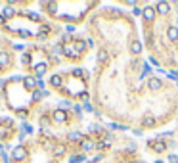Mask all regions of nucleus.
I'll list each match as a JSON object with an SVG mask.
<instances>
[{
	"instance_id": "14",
	"label": "nucleus",
	"mask_w": 178,
	"mask_h": 163,
	"mask_svg": "<svg viewBox=\"0 0 178 163\" xmlns=\"http://www.w3.org/2000/svg\"><path fill=\"white\" fill-rule=\"evenodd\" d=\"M35 71H36V75H42V73L46 71V64H38L35 67Z\"/></svg>"
},
{
	"instance_id": "8",
	"label": "nucleus",
	"mask_w": 178,
	"mask_h": 163,
	"mask_svg": "<svg viewBox=\"0 0 178 163\" xmlns=\"http://www.w3.org/2000/svg\"><path fill=\"white\" fill-rule=\"evenodd\" d=\"M153 125H155L153 115H146V117H144V127H153Z\"/></svg>"
},
{
	"instance_id": "13",
	"label": "nucleus",
	"mask_w": 178,
	"mask_h": 163,
	"mask_svg": "<svg viewBox=\"0 0 178 163\" xmlns=\"http://www.w3.org/2000/svg\"><path fill=\"white\" fill-rule=\"evenodd\" d=\"M81 146H82V150H86V152H88V150H94V144H92L90 140H82Z\"/></svg>"
},
{
	"instance_id": "21",
	"label": "nucleus",
	"mask_w": 178,
	"mask_h": 163,
	"mask_svg": "<svg viewBox=\"0 0 178 163\" xmlns=\"http://www.w3.org/2000/svg\"><path fill=\"white\" fill-rule=\"evenodd\" d=\"M155 150H157V152H163V150H165V144H163V142H157V144H155Z\"/></svg>"
},
{
	"instance_id": "16",
	"label": "nucleus",
	"mask_w": 178,
	"mask_h": 163,
	"mask_svg": "<svg viewBox=\"0 0 178 163\" xmlns=\"http://www.w3.org/2000/svg\"><path fill=\"white\" fill-rule=\"evenodd\" d=\"M81 138H82V134H81V133H69V140L77 142V140H81Z\"/></svg>"
},
{
	"instance_id": "19",
	"label": "nucleus",
	"mask_w": 178,
	"mask_h": 163,
	"mask_svg": "<svg viewBox=\"0 0 178 163\" xmlns=\"http://www.w3.org/2000/svg\"><path fill=\"white\" fill-rule=\"evenodd\" d=\"M54 154H56V155H63V154H65V148H63V146H57V148L54 150Z\"/></svg>"
},
{
	"instance_id": "24",
	"label": "nucleus",
	"mask_w": 178,
	"mask_h": 163,
	"mask_svg": "<svg viewBox=\"0 0 178 163\" xmlns=\"http://www.w3.org/2000/svg\"><path fill=\"white\" fill-rule=\"evenodd\" d=\"M169 161H172V163H178V157H176V155H170V157H169Z\"/></svg>"
},
{
	"instance_id": "1",
	"label": "nucleus",
	"mask_w": 178,
	"mask_h": 163,
	"mask_svg": "<svg viewBox=\"0 0 178 163\" xmlns=\"http://www.w3.org/2000/svg\"><path fill=\"white\" fill-rule=\"evenodd\" d=\"M12 157H14L15 161H21V159H25V157H27V150H25L23 146H17V148H14Z\"/></svg>"
},
{
	"instance_id": "17",
	"label": "nucleus",
	"mask_w": 178,
	"mask_h": 163,
	"mask_svg": "<svg viewBox=\"0 0 178 163\" xmlns=\"http://www.w3.org/2000/svg\"><path fill=\"white\" fill-rule=\"evenodd\" d=\"M106 60H107V52L100 50V52H98V61H106Z\"/></svg>"
},
{
	"instance_id": "12",
	"label": "nucleus",
	"mask_w": 178,
	"mask_h": 163,
	"mask_svg": "<svg viewBox=\"0 0 178 163\" xmlns=\"http://www.w3.org/2000/svg\"><path fill=\"white\" fill-rule=\"evenodd\" d=\"M10 64V58H8V54H0V67H4V65H8Z\"/></svg>"
},
{
	"instance_id": "10",
	"label": "nucleus",
	"mask_w": 178,
	"mask_h": 163,
	"mask_svg": "<svg viewBox=\"0 0 178 163\" xmlns=\"http://www.w3.org/2000/svg\"><path fill=\"white\" fill-rule=\"evenodd\" d=\"M14 14H15V10H14L12 6H6V8L2 10V15H4V17H12Z\"/></svg>"
},
{
	"instance_id": "11",
	"label": "nucleus",
	"mask_w": 178,
	"mask_h": 163,
	"mask_svg": "<svg viewBox=\"0 0 178 163\" xmlns=\"http://www.w3.org/2000/svg\"><path fill=\"white\" fill-rule=\"evenodd\" d=\"M50 85H52V86H60V85H61V77H60V75H52Z\"/></svg>"
},
{
	"instance_id": "3",
	"label": "nucleus",
	"mask_w": 178,
	"mask_h": 163,
	"mask_svg": "<svg viewBox=\"0 0 178 163\" xmlns=\"http://www.w3.org/2000/svg\"><path fill=\"white\" fill-rule=\"evenodd\" d=\"M167 35H169V40H178V29L174 25H170V27L167 29Z\"/></svg>"
},
{
	"instance_id": "25",
	"label": "nucleus",
	"mask_w": 178,
	"mask_h": 163,
	"mask_svg": "<svg viewBox=\"0 0 178 163\" xmlns=\"http://www.w3.org/2000/svg\"><path fill=\"white\" fill-rule=\"evenodd\" d=\"M4 23H6V17H4V15L0 14V25H4Z\"/></svg>"
},
{
	"instance_id": "15",
	"label": "nucleus",
	"mask_w": 178,
	"mask_h": 163,
	"mask_svg": "<svg viewBox=\"0 0 178 163\" xmlns=\"http://www.w3.org/2000/svg\"><path fill=\"white\" fill-rule=\"evenodd\" d=\"M63 54H65V56H71V58H73V56H77V52L73 50L71 46H65V48H63Z\"/></svg>"
},
{
	"instance_id": "2",
	"label": "nucleus",
	"mask_w": 178,
	"mask_h": 163,
	"mask_svg": "<svg viewBox=\"0 0 178 163\" xmlns=\"http://www.w3.org/2000/svg\"><path fill=\"white\" fill-rule=\"evenodd\" d=\"M142 15H144V21L151 23V21H153V17H155V10L149 8V6H146V8L142 10Z\"/></svg>"
},
{
	"instance_id": "23",
	"label": "nucleus",
	"mask_w": 178,
	"mask_h": 163,
	"mask_svg": "<svg viewBox=\"0 0 178 163\" xmlns=\"http://www.w3.org/2000/svg\"><path fill=\"white\" fill-rule=\"evenodd\" d=\"M29 17L33 19V21H38V19H40V17H38V14H29Z\"/></svg>"
},
{
	"instance_id": "22",
	"label": "nucleus",
	"mask_w": 178,
	"mask_h": 163,
	"mask_svg": "<svg viewBox=\"0 0 178 163\" xmlns=\"http://www.w3.org/2000/svg\"><path fill=\"white\" fill-rule=\"evenodd\" d=\"M109 127H111V129H119V130H124V129H127V127H123V125H117V123H111Z\"/></svg>"
},
{
	"instance_id": "9",
	"label": "nucleus",
	"mask_w": 178,
	"mask_h": 163,
	"mask_svg": "<svg viewBox=\"0 0 178 163\" xmlns=\"http://www.w3.org/2000/svg\"><path fill=\"white\" fill-rule=\"evenodd\" d=\"M23 85L27 86V88H35L36 81H35V79H31V77H25V79H23Z\"/></svg>"
},
{
	"instance_id": "6",
	"label": "nucleus",
	"mask_w": 178,
	"mask_h": 163,
	"mask_svg": "<svg viewBox=\"0 0 178 163\" xmlns=\"http://www.w3.org/2000/svg\"><path fill=\"white\" fill-rule=\"evenodd\" d=\"M54 119L57 121V123H63V121L67 119V115H65V111H61V109H57V111L54 113Z\"/></svg>"
},
{
	"instance_id": "7",
	"label": "nucleus",
	"mask_w": 178,
	"mask_h": 163,
	"mask_svg": "<svg viewBox=\"0 0 178 163\" xmlns=\"http://www.w3.org/2000/svg\"><path fill=\"white\" fill-rule=\"evenodd\" d=\"M157 12L169 14V4H167V2H159V4H157Z\"/></svg>"
},
{
	"instance_id": "18",
	"label": "nucleus",
	"mask_w": 178,
	"mask_h": 163,
	"mask_svg": "<svg viewBox=\"0 0 178 163\" xmlns=\"http://www.w3.org/2000/svg\"><path fill=\"white\" fill-rule=\"evenodd\" d=\"M48 92H40V90H36V92H33V100H40L42 96H46Z\"/></svg>"
},
{
	"instance_id": "20",
	"label": "nucleus",
	"mask_w": 178,
	"mask_h": 163,
	"mask_svg": "<svg viewBox=\"0 0 178 163\" xmlns=\"http://www.w3.org/2000/svg\"><path fill=\"white\" fill-rule=\"evenodd\" d=\"M86 46H84V42H77V48H75V52H82Z\"/></svg>"
},
{
	"instance_id": "5",
	"label": "nucleus",
	"mask_w": 178,
	"mask_h": 163,
	"mask_svg": "<svg viewBox=\"0 0 178 163\" xmlns=\"http://www.w3.org/2000/svg\"><path fill=\"white\" fill-rule=\"evenodd\" d=\"M148 86L151 88V90H159V86H161V81H159V79H149V83H148Z\"/></svg>"
},
{
	"instance_id": "4",
	"label": "nucleus",
	"mask_w": 178,
	"mask_h": 163,
	"mask_svg": "<svg viewBox=\"0 0 178 163\" xmlns=\"http://www.w3.org/2000/svg\"><path fill=\"white\" fill-rule=\"evenodd\" d=\"M130 52H132V54H140V52H142V42H140V40H134V42L130 44Z\"/></svg>"
},
{
	"instance_id": "27",
	"label": "nucleus",
	"mask_w": 178,
	"mask_h": 163,
	"mask_svg": "<svg viewBox=\"0 0 178 163\" xmlns=\"http://www.w3.org/2000/svg\"><path fill=\"white\" fill-rule=\"evenodd\" d=\"M136 163H142V161H136Z\"/></svg>"
},
{
	"instance_id": "26",
	"label": "nucleus",
	"mask_w": 178,
	"mask_h": 163,
	"mask_svg": "<svg viewBox=\"0 0 178 163\" xmlns=\"http://www.w3.org/2000/svg\"><path fill=\"white\" fill-rule=\"evenodd\" d=\"M0 73H2V67H0Z\"/></svg>"
}]
</instances>
